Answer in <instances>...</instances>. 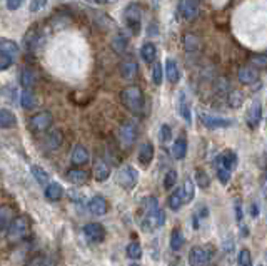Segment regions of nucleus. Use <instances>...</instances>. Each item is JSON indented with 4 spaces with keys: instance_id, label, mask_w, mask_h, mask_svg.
Returning a JSON list of instances; mask_svg holds the SVG:
<instances>
[{
    "instance_id": "603ef678",
    "label": "nucleus",
    "mask_w": 267,
    "mask_h": 266,
    "mask_svg": "<svg viewBox=\"0 0 267 266\" xmlns=\"http://www.w3.org/2000/svg\"><path fill=\"white\" fill-rule=\"evenodd\" d=\"M251 213H252V218H257L259 216V204L256 201L252 202V206H251Z\"/></svg>"
},
{
    "instance_id": "37998d69",
    "label": "nucleus",
    "mask_w": 267,
    "mask_h": 266,
    "mask_svg": "<svg viewBox=\"0 0 267 266\" xmlns=\"http://www.w3.org/2000/svg\"><path fill=\"white\" fill-rule=\"evenodd\" d=\"M251 66L256 67L257 71H264V69H267V55H254V57H251Z\"/></svg>"
},
{
    "instance_id": "c9c22d12",
    "label": "nucleus",
    "mask_w": 267,
    "mask_h": 266,
    "mask_svg": "<svg viewBox=\"0 0 267 266\" xmlns=\"http://www.w3.org/2000/svg\"><path fill=\"white\" fill-rule=\"evenodd\" d=\"M182 194H184V201L190 202L195 196V182L192 179H186L182 186Z\"/></svg>"
},
{
    "instance_id": "423d86ee",
    "label": "nucleus",
    "mask_w": 267,
    "mask_h": 266,
    "mask_svg": "<svg viewBox=\"0 0 267 266\" xmlns=\"http://www.w3.org/2000/svg\"><path fill=\"white\" fill-rule=\"evenodd\" d=\"M212 259V250L202 248V246H195L189 253V264L190 266H207Z\"/></svg>"
},
{
    "instance_id": "aec40b11",
    "label": "nucleus",
    "mask_w": 267,
    "mask_h": 266,
    "mask_svg": "<svg viewBox=\"0 0 267 266\" xmlns=\"http://www.w3.org/2000/svg\"><path fill=\"white\" fill-rule=\"evenodd\" d=\"M65 176H67V179L75 186L85 185V182L88 181V177H91V174H88L85 169H71V171H67Z\"/></svg>"
},
{
    "instance_id": "4c0bfd02",
    "label": "nucleus",
    "mask_w": 267,
    "mask_h": 266,
    "mask_svg": "<svg viewBox=\"0 0 267 266\" xmlns=\"http://www.w3.org/2000/svg\"><path fill=\"white\" fill-rule=\"evenodd\" d=\"M127 256L130 259H141L142 258V246L137 241H132L127 244Z\"/></svg>"
},
{
    "instance_id": "09e8293b",
    "label": "nucleus",
    "mask_w": 267,
    "mask_h": 266,
    "mask_svg": "<svg viewBox=\"0 0 267 266\" xmlns=\"http://www.w3.org/2000/svg\"><path fill=\"white\" fill-rule=\"evenodd\" d=\"M22 4H24V0H7V9L17 10V9H20Z\"/></svg>"
},
{
    "instance_id": "58836bf2",
    "label": "nucleus",
    "mask_w": 267,
    "mask_h": 266,
    "mask_svg": "<svg viewBox=\"0 0 267 266\" xmlns=\"http://www.w3.org/2000/svg\"><path fill=\"white\" fill-rule=\"evenodd\" d=\"M227 103L231 107H234V109H237V107L242 106L244 103V96H242V92H239V91H232L231 94H229V99H227Z\"/></svg>"
},
{
    "instance_id": "1a4fd4ad",
    "label": "nucleus",
    "mask_w": 267,
    "mask_h": 266,
    "mask_svg": "<svg viewBox=\"0 0 267 266\" xmlns=\"http://www.w3.org/2000/svg\"><path fill=\"white\" fill-rule=\"evenodd\" d=\"M201 122L206 126L207 129H226V128H231L232 121L231 119H226V117H220V116H211V114H204L201 112Z\"/></svg>"
},
{
    "instance_id": "e433bc0d",
    "label": "nucleus",
    "mask_w": 267,
    "mask_h": 266,
    "mask_svg": "<svg viewBox=\"0 0 267 266\" xmlns=\"http://www.w3.org/2000/svg\"><path fill=\"white\" fill-rule=\"evenodd\" d=\"M194 182H197V186L202 188V189H207L211 186V177L206 173V171L202 169H197L195 171V177H194Z\"/></svg>"
},
{
    "instance_id": "5701e85b",
    "label": "nucleus",
    "mask_w": 267,
    "mask_h": 266,
    "mask_svg": "<svg viewBox=\"0 0 267 266\" xmlns=\"http://www.w3.org/2000/svg\"><path fill=\"white\" fill-rule=\"evenodd\" d=\"M165 77L170 82V84H177L179 82V66H177V62L174 59H167L165 60Z\"/></svg>"
},
{
    "instance_id": "39448f33",
    "label": "nucleus",
    "mask_w": 267,
    "mask_h": 266,
    "mask_svg": "<svg viewBox=\"0 0 267 266\" xmlns=\"http://www.w3.org/2000/svg\"><path fill=\"white\" fill-rule=\"evenodd\" d=\"M137 181H139V173L137 169H134L129 164H125L119 171H117V182L120 188L127 189V191H130L137 186Z\"/></svg>"
},
{
    "instance_id": "cd10ccee",
    "label": "nucleus",
    "mask_w": 267,
    "mask_h": 266,
    "mask_svg": "<svg viewBox=\"0 0 267 266\" xmlns=\"http://www.w3.org/2000/svg\"><path fill=\"white\" fill-rule=\"evenodd\" d=\"M172 156H174V159H177V161H181L187 156V141L184 137H179L172 144Z\"/></svg>"
},
{
    "instance_id": "7c9ffc66",
    "label": "nucleus",
    "mask_w": 267,
    "mask_h": 266,
    "mask_svg": "<svg viewBox=\"0 0 267 266\" xmlns=\"http://www.w3.org/2000/svg\"><path fill=\"white\" fill-rule=\"evenodd\" d=\"M184 243H186V236H184V233L181 228H175V230H172V234H170V250H174V251H179Z\"/></svg>"
},
{
    "instance_id": "473e14b6",
    "label": "nucleus",
    "mask_w": 267,
    "mask_h": 266,
    "mask_svg": "<svg viewBox=\"0 0 267 266\" xmlns=\"http://www.w3.org/2000/svg\"><path fill=\"white\" fill-rule=\"evenodd\" d=\"M184 202H186V201H184L182 189H175V191H172V194L169 196V208L172 211H179Z\"/></svg>"
},
{
    "instance_id": "72a5a7b5",
    "label": "nucleus",
    "mask_w": 267,
    "mask_h": 266,
    "mask_svg": "<svg viewBox=\"0 0 267 266\" xmlns=\"http://www.w3.org/2000/svg\"><path fill=\"white\" fill-rule=\"evenodd\" d=\"M199 47H201V39L195 34L184 35V49H186V52H195Z\"/></svg>"
},
{
    "instance_id": "5fc2aeb1",
    "label": "nucleus",
    "mask_w": 267,
    "mask_h": 266,
    "mask_svg": "<svg viewBox=\"0 0 267 266\" xmlns=\"http://www.w3.org/2000/svg\"><path fill=\"white\" fill-rule=\"evenodd\" d=\"M129 266H141V264H137V263H132V264H129Z\"/></svg>"
},
{
    "instance_id": "f3484780",
    "label": "nucleus",
    "mask_w": 267,
    "mask_h": 266,
    "mask_svg": "<svg viewBox=\"0 0 267 266\" xmlns=\"http://www.w3.org/2000/svg\"><path fill=\"white\" fill-rule=\"evenodd\" d=\"M14 218V210L10 206H0V236L9 231V226Z\"/></svg>"
},
{
    "instance_id": "a19ab883",
    "label": "nucleus",
    "mask_w": 267,
    "mask_h": 266,
    "mask_svg": "<svg viewBox=\"0 0 267 266\" xmlns=\"http://www.w3.org/2000/svg\"><path fill=\"white\" fill-rule=\"evenodd\" d=\"M237 263L239 266H252V256H251V251L244 248L239 251V256H237Z\"/></svg>"
},
{
    "instance_id": "de8ad7c7",
    "label": "nucleus",
    "mask_w": 267,
    "mask_h": 266,
    "mask_svg": "<svg viewBox=\"0 0 267 266\" xmlns=\"http://www.w3.org/2000/svg\"><path fill=\"white\" fill-rule=\"evenodd\" d=\"M46 4H47V0H32V5H30V10L32 12H37V10H40L46 7Z\"/></svg>"
},
{
    "instance_id": "4468645a",
    "label": "nucleus",
    "mask_w": 267,
    "mask_h": 266,
    "mask_svg": "<svg viewBox=\"0 0 267 266\" xmlns=\"http://www.w3.org/2000/svg\"><path fill=\"white\" fill-rule=\"evenodd\" d=\"M237 79L240 84H254L257 79H259V71L256 67H252V66H244V67H240L239 69V72H237Z\"/></svg>"
},
{
    "instance_id": "6ab92c4d",
    "label": "nucleus",
    "mask_w": 267,
    "mask_h": 266,
    "mask_svg": "<svg viewBox=\"0 0 267 266\" xmlns=\"http://www.w3.org/2000/svg\"><path fill=\"white\" fill-rule=\"evenodd\" d=\"M154 159V144L152 142H144L141 148H139V162L142 166H149Z\"/></svg>"
},
{
    "instance_id": "7ed1b4c3",
    "label": "nucleus",
    "mask_w": 267,
    "mask_h": 266,
    "mask_svg": "<svg viewBox=\"0 0 267 266\" xmlns=\"http://www.w3.org/2000/svg\"><path fill=\"white\" fill-rule=\"evenodd\" d=\"M20 54L18 46L10 39H0V71L9 69Z\"/></svg>"
},
{
    "instance_id": "8fccbe9b",
    "label": "nucleus",
    "mask_w": 267,
    "mask_h": 266,
    "mask_svg": "<svg viewBox=\"0 0 267 266\" xmlns=\"http://www.w3.org/2000/svg\"><path fill=\"white\" fill-rule=\"evenodd\" d=\"M236 219L239 221H242V206H240V202L239 201H236Z\"/></svg>"
},
{
    "instance_id": "a878e982",
    "label": "nucleus",
    "mask_w": 267,
    "mask_h": 266,
    "mask_svg": "<svg viewBox=\"0 0 267 266\" xmlns=\"http://www.w3.org/2000/svg\"><path fill=\"white\" fill-rule=\"evenodd\" d=\"M217 164L224 166L229 171H232L234 168L237 166V156H236V153H234V151H226L224 154L219 156V162Z\"/></svg>"
},
{
    "instance_id": "c756f323",
    "label": "nucleus",
    "mask_w": 267,
    "mask_h": 266,
    "mask_svg": "<svg viewBox=\"0 0 267 266\" xmlns=\"http://www.w3.org/2000/svg\"><path fill=\"white\" fill-rule=\"evenodd\" d=\"M110 46L114 49V52L116 54H124L125 50H127V46H129V40H127V37L124 34H116L112 37V42H110Z\"/></svg>"
},
{
    "instance_id": "a18cd8bd",
    "label": "nucleus",
    "mask_w": 267,
    "mask_h": 266,
    "mask_svg": "<svg viewBox=\"0 0 267 266\" xmlns=\"http://www.w3.org/2000/svg\"><path fill=\"white\" fill-rule=\"evenodd\" d=\"M217 177H219V181L222 182V185H227L229 181H231V173L232 171H229V169H226L224 166H220V164H217Z\"/></svg>"
},
{
    "instance_id": "2eb2a0df",
    "label": "nucleus",
    "mask_w": 267,
    "mask_h": 266,
    "mask_svg": "<svg viewBox=\"0 0 267 266\" xmlns=\"http://www.w3.org/2000/svg\"><path fill=\"white\" fill-rule=\"evenodd\" d=\"M88 159H91V154H88V151H87L85 146L77 144L72 149L71 161H72V164H75V166H84V164L88 162Z\"/></svg>"
},
{
    "instance_id": "393cba45",
    "label": "nucleus",
    "mask_w": 267,
    "mask_h": 266,
    "mask_svg": "<svg viewBox=\"0 0 267 266\" xmlns=\"http://www.w3.org/2000/svg\"><path fill=\"white\" fill-rule=\"evenodd\" d=\"M17 124L15 114L9 109H0V129H10Z\"/></svg>"
},
{
    "instance_id": "c85d7f7f",
    "label": "nucleus",
    "mask_w": 267,
    "mask_h": 266,
    "mask_svg": "<svg viewBox=\"0 0 267 266\" xmlns=\"http://www.w3.org/2000/svg\"><path fill=\"white\" fill-rule=\"evenodd\" d=\"M30 173H32V176L35 177V181L42 186H47L50 182V176L42 166H37V164H34V166H30Z\"/></svg>"
},
{
    "instance_id": "a211bd4d",
    "label": "nucleus",
    "mask_w": 267,
    "mask_h": 266,
    "mask_svg": "<svg viewBox=\"0 0 267 266\" xmlns=\"http://www.w3.org/2000/svg\"><path fill=\"white\" fill-rule=\"evenodd\" d=\"M109 176H110V166L107 164L104 159H97L94 164V177H95V181H99V182H104L109 179Z\"/></svg>"
},
{
    "instance_id": "ddd939ff",
    "label": "nucleus",
    "mask_w": 267,
    "mask_h": 266,
    "mask_svg": "<svg viewBox=\"0 0 267 266\" xmlns=\"http://www.w3.org/2000/svg\"><path fill=\"white\" fill-rule=\"evenodd\" d=\"M88 211L95 214V216H104V214H107V211H109V202H107L104 196L97 194L88 201Z\"/></svg>"
},
{
    "instance_id": "864d4df0",
    "label": "nucleus",
    "mask_w": 267,
    "mask_h": 266,
    "mask_svg": "<svg viewBox=\"0 0 267 266\" xmlns=\"http://www.w3.org/2000/svg\"><path fill=\"white\" fill-rule=\"evenodd\" d=\"M95 2H97V4H105L107 0H95Z\"/></svg>"
},
{
    "instance_id": "b1692460",
    "label": "nucleus",
    "mask_w": 267,
    "mask_h": 266,
    "mask_svg": "<svg viewBox=\"0 0 267 266\" xmlns=\"http://www.w3.org/2000/svg\"><path fill=\"white\" fill-rule=\"evenodd\" d=\"M46 196H47V199H50V201H59L63 196V188H62L60 182L50 181L49 185L46 186Z\"/></svg>"
},
{
    "instance_id": "6e6552de",
    "label": "nucleus",
    "mask_w": 267,
    "mask_h": 266,
    "mask_svg": "<svg viewBox=\"0 0 267 266\" xmlns=\"http://www.w3.org/2000/svg\"><path fill=\"white\" fill-rule=\"evenodd\" d=\"M137 139V128L134 122H125L120 126L119 129V141L120 144H122V148L129 149L134 146V142H136Z\"/></svg>"
},
{
    "instance_id": "bb28decb",
    "label": "nucleus",
    "mask_w": 267,
    "mask_h": 266,
    "mask_svg": "<svg viewBox=\"0 0 267 266\" xmlns=\"http://www.w3.org/2000/svg\"><path fill=\"white\" fill-rule=\"evenodd\" d=\"M37 104V97L32 89H24L22 94H20V106L24 107V109H34Z\"/></svg>"
},
{
    "instance_id": "0eeeda50",
    "label": "nucleus",
    "mask_w": 267,
    "mask_h": 266,
    "mask_svg": "<svg viewBox=\"0 0 267 266\" xmlns=\"http://www.w3.org/2000/svg\"><path fill=\"white\" fill-rule=\"evenodd\" d=\"M52 122H54V117L49 111L37 112L30 117V129L34 132H46L47 129H50Z\"/></svg>"
},
{
    "instance_id": "9b49d317",
    "label": "nucleus",
    "mask_w": 267,
    "mask_h": 266,
    "mask_svg": "<svg viewBox=\"0 0 267 266\" xmlns=\"http://www.w3.org/2000/svg\"><path fill=\"white\" fill-rule=\"evenodd\" d=\"M260 119H262V104H260L259 99H256L252 100L249 111H247V126H249L251 129H257L260 124Z\"/></svg>"
},
{
    "instance_id": "f704fd0d",
    "label": "nucleus",
    "mask_w": 267,
    "mask_h": 266,
    "mask_svg": "<svg viewBox=\"0 0 267 266\" xmlns=\"http://www.w3.org/2000/svg\"><path fill=\"white\" fill-rule=\"evenodd\" d=\"M35 74H34V71H32V69H29V67H25L24 71H22V74H20V84H22V87L24 89H32L35 86Z\"/></svg>"
},
{
    "instance_id": "20e7f679",
    "label": "nucleus",
    "mask_w": 267,
    "mask_h": 266,
    "mask_svg": "<svg viewBox=\"0 0 267 266\" xmlns=\"http://www.w3.org/2000/svg\"><path fill=\"white\" fill-rule=\"evenodd\" d=\"M124 22H125V27L130 30V34L137 35L141 32L142 10L137 4H129L124 9Z\"/></svg>"
},
{
    "instance_id": "2f4dec72",
    "label": "nucleus",
    "mask_w": 267,
    "mask_h": 266,
    "mask_svg": "<svg viewBox=\"0 0 267 266\" xmlns=\"http://www.w3.org/2000/svg\"><path fill=\"white\" fill-rule=\"evenodd\" d=\"M141 55H142V59L145 62H154L155 60V57H157V47H155V44H152V42H145L142 49H141Z\"/></svg>"
},
{
    "instance_id": "ea45409f",
    "label": "nucleus",
    "mask_w": 267,
    "mask_h": 266,
    "mask_svg": "<svg viewBox=\"0 0 267 266\" xmlns=\"http://www.w3.org/2000/svg\"><path fill=\"white\" fill-rule=\"evenodd\" d=\"M177 185V171L169 169L167 174L164 176V188L165 189H172Z\"/></svg>"
},
{
    "instance_id": "6e6d98bb",
    "label": "nucleus",
    "mask_w": 267,
    "mask_h": 266,
    "mask_svg": "<svg viewBox=\"0 0 267 266\" xmlns=\"http://www.w3.org/2000/svg\"><path fill=\"white\" fill-rule=\"evenodd\" d=\"M265 261H267V251H265Z\"/></svg>"
},
{
    "instance_id": "f257e3e1",
    "label": "nucleus",
    "mask_w": 267,
    "mask_h": 266,
    "mask_svg": "<svg viewBox=\"0 0 267 266\" xmlns=\"http://www.w3.org/2000/svg\"><path fill=\"white\" fill-rule=\"evenodd\" d=\"M120 99H122V104L134 114H141L144 111V94L141 91V87L137 86H129L125 87L122 92H120Z\"/></svg>"
},
{
    "instance_id": "dca6fc26",
    "label": "nucleus",
    "mask_w": 267,
    "mask_h": 266,
    "mask_svg": "<svg viewBox=\"0 0 267 266\" xmlns=\"http://www.w3.org/2000/svg\"><path fill=\"white\" fill-rule=\"evenodd\" d=\"M63 142V134L60 129H52L43 139V144L49 151H57Z\"/></svg>"
},
{
    "instance_id": "f03ea898",
    "label": "nucleus",
    "mask_w": 267,
    "mask_h": 266,
    "mask_svg": "<svg viewBox=\"0 0 267 266\" xmlns=\"http://www.w3.org/2000/svg\"><path fill=\"white\" fill-rule=\"evenodd\" d=\"M29 231H30V219L25 216V214L15 216L14 221H12L10 226H9V231H7L9 243L17 244V243L24 241V239L27 238Z\"/></svg>"
},
{
    "instance_id": "c03bdc74",
    "label": "nucleus",
    "mask_w": 267,
    "mask_h": 266,
    "mask_svg": "<svg viewBox=\"0 0 267 266\" xmlns=\"http://www.w3.org/2000/svg\"><path fill=\"white\" fill-rule=\"evenodd\" d=\"M159 139H161V142H164V144L172 139V129H170L167 124L161 126V129H159Z\"/></svg>"
},
{
    "instance_id": "4be33fe9",
    "label": "nucleus",
    "mask_w": 267,
    "mask_h": 266,
    "mask_svg": "<svg viewBox=\"0 0 267 266\" xmlns=\"http://www.w3.org/2000/svg\"><path fill=\"white\" fill-rule=\"evenodd\" d=\"M177 107H179V114L182 116L184 121H186L187 124L192 122V112H190V104H189L187 96H186V92H184V91L179 94V104H177Z\"/></svg>"
},
{
    "instance_id": "79ce46f5",
    "label": "nucleus",
    "mask_w": 267,
    "mask_h": 266,
    "mask_svg": "<svg viewBox=\"0 0 267 266\" xmlns=\"http://www.w3.org/2000/svg\"><path fill=\"white\" fill-rule=\"evenodd\" d=\"M164 79V71H162V64L155 62L154 67H152V80H154L155 86H161Z\"/></svg>"
},
{
    "instance_id": "3c124183",
    "label": "nucleus",
    "mask_w": 267,
    "mask_h": 266,
    "mask_svg": "<svg viewBox=\"0 0 267 266\" xmlns=\"http://www.w3.org/2000/svg\"><path fill=\"white\" fill-rule=\"evenodd\" d=\"M260 189H262L264 198H267V173L262 176V181H260Z\"/></svg>"
},
{
    "instance_id": "f8f14e48",
    "label": "nucleus",
    "mask_w": 267,
    "mask_h": 266,
    "mask_svg": "<svg viewBox=\"0 0 267 266\" xmlns=\"http://www.w3.org/2000/svg\"><path fill=\"white\" fill-rule=\"evenodd\" d=\"M181 14L186 21H195L199 15V0H181Z\"/></svg>"
},
{
    "instance_id": "412c9836",
    "label": "nucleus",
    "mask_w": 267,
    "mask_h": 266,
    "mask_svg": "<svg viewBox=\"0 0 267 266\" xmlns=\"http://www.w3.org/2000/svg\"><path fill=\"white\" fill-rule=\"evenodd\" d=\"M137 71H139V67L136 64V60H132V59H124L122 64H120V75L127 80H132L136 77Z\"/></svg>"
},
{
    "instance_id": "49530a36",
    "label": "nucleus",
    "mask_w": 267,
    "mask_h": 266,
    "mask_svg": "<svg viewBox=\"0 0 267 266\" xmlns=\"http://www.w3.org/2000/svg\"><path fill=\"white\" fill-rule=\"evenodd\" d=\"M67 194H69V198H71L72 201H75V202H79V204H82V202L85 201V196L82 194L80 191H74V189H71V191H67Z\"/></svg>"
},
{
    "instance_id": "9d476101",
    "label": "nucleus",
    "mask_w": 267,
    "mask_h": 266,
    "mask_svg": "<svg viewBox=\"0 0 267 266\" xmlns=\"http://www.w3.org/2000/svg\"><path fill=\"white\" fill-rule=\"evenodd\" d=\"M84 236L91 243H102L105 239V230L100 223H88L84 226Z\"/></svg>"
}]
</instances>
